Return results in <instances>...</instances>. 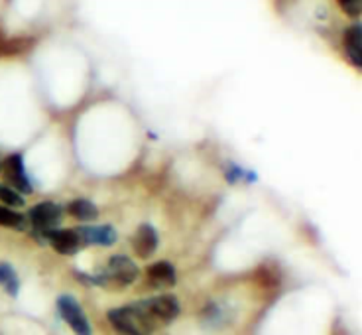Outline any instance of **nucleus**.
Instances as JSON below:
<instances>
[{
    "instance_id": "obj_1",
    "label": "nucleus",
    "mask_w": 362,
    "mask_h": 335,
    "mask_svg": "<svg viewBox=\"0 0 362 335\" xmlns=\"http://www.w3.org/2000/svg\"><path fill=\"white\" fill-rule=\"evenodd\" d=\"M107 317H109L110 326L115 327L120 335H150L158 329V324L148 316V312L142 308L140 300L130 304V306L110 310Z\"/></svg>"
},
{
    "instance_id": "obj_2",
    "label": "nucleus",
    "mask_w": 362,
    "mask_h": 335,
    "mask_svg": "<svg viewBox=\"0 0 362 335\" xmlns=\"http://www.w3.org/2000/svg\"><path fill=\"white\" fill-rule=\"evenodd\" d=\"M142 308L148 312V316L154 319L158 327L165 326L173 322L175 317L180 316V302L175 296L163 294V296H156L150 300H140Z\"/></svg>"
},
{
    "instance_id": "obj_3",
    "label": "nucleus",
    "mask_w": 362,
    "mask_h": 335,
    "mask_svg": "<svg viewBox=\"0 0 362 335\" xmlns=\"http://www.w3.org/2000/svg\"><path fill=\"white\" fill-rule=\"evenodd\" d=\"M138 278V266L132 259H128L124 254H117L110 256L107 263V271L105 276L100 278L107 284H117V286H128Z\"/></svg>"
},
{
    "instance_id": "obj_4",
    "label": "nucleus",
    "mask_w": 362,
    "mask_h": 335,
    "mask_svg": "<svg viewBox=\"0 0 362 335\" xmlns=\"http://www.w3.org/2000/svg\"><path fill=\"white\" fill-rule=\"evenodd\" d=\"M57 308H59V314L64 317L65 322L69 324L73 331L77 335H90V324L87 316H85V312L79 306V302L69 296V294H65V296H59L57 300Z\"/></svg>"
},
{
    "instance_id": "obj_5",
    "label": "nucleus",
    "mask_w": 362,
    "mask_h": 335,
    "mask_svg": "<svg viewBox=\"0 0 362 335\" xmlns=\"http://www.w3.org/2000/svg\"><path fill=\"white\" fill-rule=\"evenodd\" d=\"M59 221H62V208L52 201H42L30 209V223L44 235L47 231H52Z\"/></svg>"
},
{
    "instance_id": "obj_6",
    "label": "nucleus",
    "mask_w": 362,
    "mask_h": 335,
    "mask_svg": "<svg viewBox=\"0 0 362 335\" xmlns=\"http://www.w3.org/2000/svg\"><path fill=\"white\" fill-rule=\"evenodd\" d=\"M75 233L79 237L81 246L85 245H100L109 246L117 243V231L110 225H85L75 229Z\"/></svg>"
},
{
    "instance_id": "obj_7",
    "label": "nucleus",
    "mask_w": 362,
    "mask_h": 335,
    "mask_svg": "<svg viewBox=\"0 0 362 335\" xmlns=\"http://www.w3.org/2000/svg\"><path fill=\"white\" fill-rule=\"evenodd\" d=\"M2 170L6 174V178H8L10 183L14 186V190L24 191V193H30V191H32V186H30V180H28L22 156H8V158L4 160V164H2Z\"/></svg>"
},
{
    "instance_id": "obj_8",
    "label": "nucleus",
    "mask_w": 362,
    "mask_h": 335,
    "mask_svg": "<svg viewBox=\"0 0 362 335\" xmlns=\"http://www.w3.org/2000/svg\"><path fill=\"white\" fill-rule=\"evenodd\" d=\"M45 237H47L49 245L54 246L59 254H71L81 246L75 229H52L45 233Z\"/></svg>"
},
{
    "instance_id": "obj_9",
    "label": "nucleus",
    "mask_w": 362,
    "mask_h": 335,
    "mask_svg": "<svg viewBox=\"0 0 362 335\" xmlns=\"http://www.w3.org/2000/svg\"><path fill=\"white\" fill-rule=\"evenodd\" d=\"M132 246H134V253L142 259H148L156 253L158 249V233L156 229L150 223H142L138 227V231L134 233V241H132Z\"/></svg>"
},
{
    "instance_id": "obj_10",
    "label": "nucleus",
    "mask_w": 362,
    "mask_h": 335,
    "mask_svg": "<svg viewBox=\"0 0 362 335\" xmlns=\"http://www.w3.org/2000/svg\"><path fill=\"white\" fill-rule=\"evenodd\" d=\"M344 50L354 67L362 65V30L358 24H354L344 34Z\"/></svg>"
},
{
    "instance_id": "obj_11",
    "label": "nucleus",
    "mask_w": 362,
    "mask_h": 335,
    "mask_svg": "<svg viewBox=\"0 0 362 335\" xmlns=\"http://www.w3.org/2000/svg\"><path fill=\"white\" fill-rule=\"evenodd\" d=\"M148 280L156 286H173L177 280V274H175L173 264L160 261V263H154L148 268Z\"/></svg>"
},
{
    "instance_id": "obj_12",
    "label": "nucleus",
    "mask_w": 362,
    "mask_h": 335,
    "mask_svg": "<svg viewBox=\"0 0 362 335\" xmlns=\"http://www.w3.org/2000/svg\"><path fill=\"white\" fill-rule=\"evenodd\" d=\"M67 211H69L77 221H95V219L99 217V209L95 208V203H90L89 200L71 201Z\"/></svg>"
},
{
    "instance_id": "obj_13",
    "label": "nucleus",
    "mask_w": 362,
    "mask_h": 335,
    "mask_svg": "<svg viewBox=\"0 0 362 335\" xmlns=\"http://www.w3.org/2000/svg\"><path fill=\"white\" fill-rule=\"evenodd\" d=\"M0 286L8 292L10 296H18V274H16V271H14L8 263H0Z\"/></svg>"
},
{
    "instance_id": "obj_14",
    "label": "nucleus",
    "mask_w": 362,
    "mask_h": 335,
    "mask_svg": "<svg viewBox=\"0 0 362 335\" xmlns=\"http://www.w3.org/2000/svg\"><path fill=\"white\" fill-rule=\"evenodd\" d=\"M0 227L8 229H24V215L14 209L0 205Z\"/></svg>"
},
{
    "instance_id": "obj_15",
    "label": "nucleus",
    "mask_w": 362,
    "mask_h": 335,
    "mask_svg": "<svg viewBox=\"0 0 362 335\" xmlns=\"http://www.w3.org/2000/svg\"><path fill=\"white\" fill-rule=\"evenodd\" d=\"M0 201L6 208H24L26 205V200L20 195V191L10 188V186H4V183H0Z\"/></svg>"
},
{
    "instance_id": "obj_16",
    "label": "nucleus",
    "mask_w": 362,
    "mask_h": 335,
    "mask_svg": "<svg viewBox=\"0 0 362 335\" xmlns=\"http://www.w3.org/2000/svg\"><path fill=\"white\" fill-rule=\"evenodd\" d=\"M339 4L349 16H358L361 14V0H339Z\"/></svg>"
}]
</instances>
